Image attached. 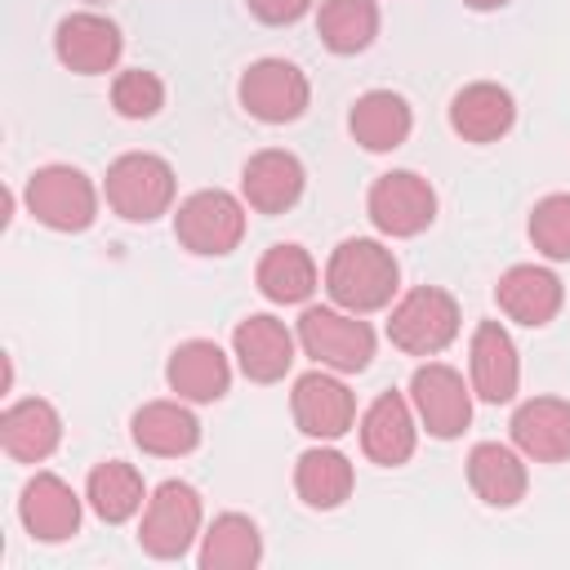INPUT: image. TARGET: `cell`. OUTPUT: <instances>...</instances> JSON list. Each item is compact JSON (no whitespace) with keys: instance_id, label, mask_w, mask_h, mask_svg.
Returning a JSON list of instances; mask_svg holds the SVG:
<instances>
[{"instance_id":"6da1fadb","label":"cell","mask_w":570,"mask_h":570,"mask_svg":"<svg viewBox=\"0 0 570 570\" xmlns=\"http://www.w3.org/2000/svg\"><path fill=\"white\" fill-rule=\"evenodd\" d=\"M396 281H401V267L392 258V249H383L379 240H365V236H352L343 240L330 263H325V289L330 298L343 307V312H379L392 303L396 294Z\"/></svg>"},{"instance_id":"7a4b0ae2","label":"cell","mask_w":570,"mask_h":570,"mask_svg":"<svg viewBox=\"0 0 570 570\" xmlns=\"http://www.w3.org/2000/svg\"><path fill=\"white\" fill-rule=\"evenodd\" d=\"M107 205L129 223H151L174 205V169L151 151H125L107 165Z\"/></svg>"},{"instance_id":"3957f363","label":"cell","mask_w":570,"mask_h":570,"mask_svg":"<svg viewBox=\"0 0 570 570\" xmlns=\"http://www.w3.org/2000/svg\"><path fill=\"white\" fill-rule=\"evenodd\" d=\"M454 334H459V303L436 285L410 289L387 316L392 347H401L410 356H436L441 347L454 343Z\"/></svg>"},{"instance_id":"277c9868","label":"cell","mask_w":570,"mask_h":570,"mask_svg":"<svg viewBox=\"0 0 570 570\" xmlns=\"http://www.w3.org/2000/svg\"><path fill=\"white\" fill-rule=\"evenodd\" d=\"M298 343L316 365L338 374H361L374 356V330L356 321V312L334 307H307L298 316Z\"/></svg>"},{"instance_id":"5b68a950","label":"cell","mask_w":570,"mask_h":570,"mask_svg":"<svg viewBox=\"0 0 570 570\" xmlns=\"http://www.w3.org/2000/svg\"><path fill=\"white\" fill-rule=\"evenodd\" d=\"M174 236L183 240V249L191 254H205V258H218V254H232L245 236V209L232 191L223 187H205V191H191L178 214H174Z\"/></svg>"},{"instance_id":"8992f818","label":"cell","mask_w":570,"mask_h":570,"mask_svg":"<svg viewBox=\"0 0 570 570\" xmlns=\"http://www.w3.org/2000/svg\"><path fill=\"white\" fill-rule=\"evenodd\" d=\"M27 209L53 232H85L98 214V191L76 165H45L27 178Z\"/></svg>"},{"instance_id":"52a82bcc","label":"cell","mask_w":570,"mask_h":570,"mask_svg":"<svg viewBox=\"0 0 570 570\" xmlns=\"http://www.w3.org/2000/svg\"><path fill=\"white\" fill-rule=\"evenodd\" d=\"M196 534H200V494L187 481L156 485V494L147 499L142 525H138L142 552L156 561H178V557H187Z\"/></svg>"},{"instance_id":"ba28073f","label":"cell","mask_w":570,"mask_h":570,"mask_svg":"<svg viewBox=\"0 0 570 570\" xmlns=\"http://www.w3.org/2000/svg\"><path fill=\"white\" fill-rule=\"evenodd\" d=\"M240 107L263 120V125H285V120H298L307 111V98H312V85L307 76L285 62V58H258L245 76H240Z\"/></svg>"},{"instance_id":"9c48e42d","label":"cell","mask_w":570,"mask_h":570,"mask_svg":"<svg viewBox=\"0 0 570 570\" xmlns=\"http://www.w3.org/2000/svg\"><path fill=\"white\" fill-rule=\"evenodd\" d=\"M410 405H414L419 423L428 428V436H436V441H454L472 423V396L463 387V374L441 361H428L414 370Z\"/></svg>"},{"instance_id":"30bf717a","label":"cell","mask_w":570,"mask_h":570,"mask_svg":"<svg viewBox=\"0 0 570 570\" xmlns=\"http://www.w3.org/2000/svg\"><path fill=\"white\" fill-rule=\"evenodd\" d=\"M365 209L383 236H419L436 218V191L414 169H392L374 178Z\"/></svg>"},{"instance_id":"8fae6325","label":"cell","mask_w":570,"mask_h":570,"mask_svg":"<svg viewBox=\"0 0 570 570\" xmlns=\"http://www.w3.org/2000/svg\"><path fill=\"white\" fill-rule=\"evenodd\" d=\"M125 40H120V27L102 13H67L53 31V53L67 71L76 76H102L116 67Z\"/></svg>"},{"instance_id":"7c38bea8","label":"cell","mask_w":570,"mask_h":570,"mask_svg":"<svg viewBox=\"0 0 570 570\" xmlns=\"http://www.w3.org/2000/svg\"><path fill=\"white\" fill-rule=\"evenodd\" d=\"M356 419V401L347 392V383H338L325 370H312L294 383V423L298 432L316 436V441H334L352 428Z\"/></svg>"},{"instance_id":"4fadbf2b","label":"cell","mask_w":570,"mask_h":570,"mask_svg":"<svg viewBox=\"0 0 570 570\" xmlns=\"http://www.w3.org/2000/svg\"><path fill=\"white\" fill-rule=\"evenodd\" d=\"M18 517H22L31 539L62 543V539H71L80 530V499L62 476L36 472L27 481V490H22V499H18Z\"/></svg>"},{"instance_id":"5bb4252c","label":"cell","mask_w":570,"mask_h":570,"mask_svg":"<svg viewBox=\"0 0 570 570\" xmlns=\"http://www.w3.org/2000/svg\"><path fill=\"white\" fill-rule=\"evenodd\" d=\"M508 428H512V441L525 459H534V463L570 459V401H561V396L521 401Z\"/></svg>"},{"instance_id":"9a60e30c","label":"cell","mask_w":570,"mask_h":570,"mask_svg":"<svg viewBox=\"0 0 570 570\" xmlns=\"http://www.w3.org/2000/svg\"><path fill=\"white\" fill-rule=\"evenodd\" d=\"M232 352L245 370V379L254 383H276L285 379V370L294 365V334L285 330V321L258 312V316H245L232 334Z\"/></svg>"},{"instance_id":"2e32d148","label":"cell","mask_w":570,"mask_h":570,"mask_svg":"<svg viewBox=\"0 0 570 570\" xmlns=\"http://www.w3.org/2000/svg\"><path fill=\"white\" fill-rule=\"evenodd\" d=\"M240 191L249 200V209L258 214H285L298 196H303V165L294 151L281 147H263L245 160L240 169Z\"/></svg>"},{"instance_id":"e0dca14e","label":"cell","mask_w":570,"mask_h":570,"mask_svg":"<svg viewBox=\"0 0 570 570\" xmlns=\"http://www.w3.org/2000/svg\"><path fill=\"white\" fill-rule=\"evenodd\" d=\"M494 303L503 316H512L517 325H548L557 312H561V281L548 272V267H534V263H517L499 276L494 285Z\"/></svg>"},{"instance_id":"ac0fdd59","label":"cell","mask_w":570,"mask_h":570,"mask_svg":"<svg viewBox=\"0 0 570 570\" xmlns=\"http://www.w3.org/2000/svg\"><path fill=\"white\" fill-rule=\"evenodd\" d=\"M414 441H419V428H414V414H410L405 396L401 392L374 396V405L361 419V450H365V459L379 463V468H401L414 454Z\"/></svg>"},{"instance_id":"d6986e66","label":"cell","mask_w":570,"mask_h":570,"mask_svg":"<svg viewBox=\"0 0 570 570\" xmlns=\"http://www.w3.org/2000/svg\"><path fill=\"white\" fill-rule=\"evenodd\" d=\"M517 120V107H512V94L494 80H476V85H463L454 98H450V129L463 138V142H499Z\"/></svg>"},{"instance_id":"ffe728a7","label":"cell","mask_w":570,"mask_h":570,"mask_svg":"<svg viewBox=\"0 0 570 570\" xmlns=\"http://www.w3.org/2000/svg\"><path fill=\"white\" fill-rule=\"evenodd\" d=\"M165 379H169V392H178V401H218L232 383V365L218 343L187 338L169 352Z\"/></svg>"},{"instance_id":"44dd1931","label":"cell","mask_w":570,"mask_h":570,"mask_svg":"<svg viewBox=\"0 0 570 570\" xmlns=\"http://www.w3.org/2000/svg\"><path fill=\"white\" fill-rule=\"evenodd\" d=\"M517 379H521V361L508 330L499 321H481L472 334V392L490 405H503L517 396Z\"/></svg>"},{"instance_id":"7402d4cb","label":"cell","mask_w":570,"mask_h":570,"mask_svg":"<svg viewBox=\"0 0 570 570\" xmlns=\"http://www.w3.org/2000/svg\"><path fill=\"white\" fill-rule=\"evenodd\" d=\"M62 441V419L49 401L40 396H27V401H13L4 414H0V445L9 459L18 463H40L58 450Z\"/></svg>"},{"instance_id":"603a6c76","label":"cell","mask_w":570,"mask_h":570,"mask_svg":"<svg viewBox=\"0 0 570 570\" xmlns=\"http://www.w3.org/2000/svg\"><path fill=\"white\" fill-rule=\"evenodd\" d=\"M410 102L392 89H370L352 102V116H347V129L352 138L365 147V151H396L405 138H410Z\"/></svg>"},{"instance_id":"cb8c5ba5","label":"cell","mask_w":570,"mask_h":570,"mask_svg":"<svg viewBox=\"0 0 570 570\" xmlns=\"http://www.w3.org/2000/svg\"><path fill=\"white\" fill-rule=\"evenodd\" d=\"M129 432H134V445L156 454V459H174V454H187L196 450L200 441V423L187 405L178 401H147L134 419H129Z\"/></svg>"},{"instance_id":"d4e9b609","label":"cell","mask_w":570,"mask_h":570,"mask_svg":"<svg viewBox=\"0 0 570 570\" xmlns=\"http://www.w3.org/2000/svg\"><path fill=\"white\" fill-rule=\"evenodd\" d=\"M468 481L476 490L481 503L490 508H512L525 499V463L517 459V450L499 445V441H481L468 454Z\"/></svg>"},{"instance_id":"484cf974","label":"cell","mask_w":570,"mask_h":570,"mask_svg":"<svg viewBox=\"0 0 570 570\" xmlns=\"http://www.w3.org/2000/svg\"><path fill=\"white\" fill-rule=\"evenodd\" d=\"M263 557V534L245 512H223L200 539V570H254Z\"/></svg>"},{"instance_id":"4316f807","label":"cell","mask_w":570,"mask_h":570,"mask_svg":"<svg viewBox=\"0 0 570 570\" xmlns=\"http://www.w3.org/2000/svg\"><path fill=\"white\" fill-rule=\"evenodd\" d=\"M294 490L316 512L338 508L352 494V463H347V454L325 450V445L298 454V463H294Z\"/></svg>"},{"instance_id":"83f0119b","label":"cell","mask_w":570,"mask_h":570,"mask_svg":"<svg viewBox=\"0 0 570 570\" xmlns=\"http://www.w3.org/2000/svg\"><path fill=\"white\" fill-rule=\"evenodd\" d=\"M85 499L89 508L107 521V525H120L129 521L138 508H142V476L134 463H120V459H107L89 472V485H85Z\"/></svg>"},{"instance_id":"f1b7e54d","label":"cell","mask_w":570,"mask_h":570,"mask_svg":"<svg viewBox=\"0 0 570 570\" xmlns=\"http://www.w3.org/2000/svg\"><path fill=\"white\" fill-rule=\"evenodd\" d=\"M316 31L330 53H361L379 36V4L374 0H325L316 13Z\"/></svg>"},{"instance_id":"f546056e","label":"cell","mask_w":570,"mask_h":570,"mask_svg":"<svg viewBox=\"0 0 570 570\" xmlns=\"http://www.w3.org/2000/svg\"><path fill=\"white\" fill-rule=\"evenodd\" d=\"M258 289L272 303H303L316 289V263L303 245H272L258 258Z\"/></svg>"},{"instance_id":"4dcf8cb0","label":"cell","mask_w":570,"mask_h":570,"mask_svg":"<svg viewBox=\"0 0 570 570\" xmlns=\"http://www.w3.org/2000/svg\"><path fill=\"white\" fill-rule=\"evenodd\" d=\"M530 240L543 258H557V263L570 258V196L566 191L543 196L530 209Z\"/></svg>"},{"instance_id":"1f68e13d","label":"cell","mask_w":570,"mask_h":570,"mask_svg":"<svg viewBox=\"0 0 570 570\" xmlns=\"http://www.w3.org/2000/svg\"><path fill=\"white\" fill-rule=\"evenodd\" d=\"M111 107L125 120H147V116H156L165 107V85L151 71H142V67L120 71L116 85H111Z\"/></svg>"},{"instance_id":"d6a6232c","label":"cell","mask_w":570,"mask_h":570,"mask_svg":"<svg viewBox=\"0 0 570 570\" xmlns=\"http://www.w3.org/2000/svg\"><path fill=\"white\" fill-rule=\"evenodd\" d=\"M312 9V0H249V13L267 27H285V22H298L303 13Z\"/></svg>"},{"instance_id":"836d02e7","label":"cell","mask_w":570,"mask_h":570,"mask_svg":"<svg viewBox=\"0 0 570 570\" xmlns=\"http://www.w3.org/2000/svg\"><path fill=\"white\" fill-rule=\"evenodd\" d=\"M463 4H468V9H503L508 0H463Z\"/></svg>"}]
</instances>
